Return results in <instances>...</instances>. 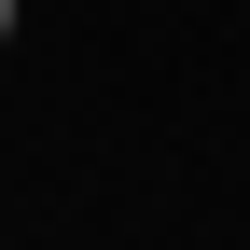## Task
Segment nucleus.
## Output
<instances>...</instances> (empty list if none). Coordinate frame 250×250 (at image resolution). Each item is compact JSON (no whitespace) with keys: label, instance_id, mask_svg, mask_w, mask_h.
Listing matches in <instances>:
<instances>
[{"label":"nucleus","instance_id":"1","mask_svg":"<svg viewBox=\"0 0 250 250\" xmlns=\"http://www.w3.org/2000/svg\"><path fill=\"white\" fill-rule=\"evenodd\" d=\"M0 42H14V0H0Z\"/></svg>","mask_w":250,"mask_h":250}]
</instances>
